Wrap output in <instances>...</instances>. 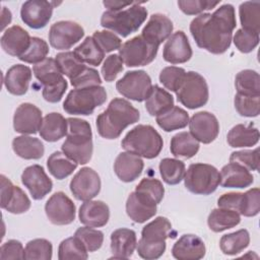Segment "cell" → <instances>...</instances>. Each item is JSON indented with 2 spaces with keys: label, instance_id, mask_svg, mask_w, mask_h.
I'll use <instances>...</instances> for the list:
<instances>
[{
  "label": "cell",
  "instance_id": "cell-30",
  "mask_svg": "<svg viewBox=\"0 0 260 260\" xmlns=\"http://www.w3.org/2000/svg\"><path fill=\"white\" fill-rule=\"evenodd\" d=\"M226 141L232 147H250L259 141V131L251 123L249 125L238 124L234 126L226 136Z\"/></svg>",
  "mask_w": 260,
  "mask_h": 260
},
{
  "label": "cell",
  "instance_id": "cell-11",
  "mask_svg": "<svg viewBox=\"0 0 260 260\" xmlns=\"http://www.w3.org/2000/svg\"><path fill=\"white\" fill-rule=\"evenodd\" d=\"M83 36L84 29L80 24L71 20H61L51 25L48 37L53 48L67 50L78 43Z\"/></svg>",
  "mask_w": 260,
  "mask_h": 260
},
{
  "label": "cell",
  "instance_id": "cell-34",
  "mask_svg": "<svg viewBox=\"0 0 260 260\" xmlns=\"http://www.w3.org/2000/svg\"><path fill=\"white\" fill-rule=\"evenodd\" d=\"M199 141L189 132H179L171 139L170 150L179 158H191L199 150Z\"/></svg>",
  "mask_w": 260,
  "mask_h": 260
},
{
  "label": "cell",
  "instance_id": "cell-54",
  "mask_svg": "<svg viewBox=\"0 0 260 260\" xmlns=\"http://www.w3.org/2000/svg\"><path fill=\"white\" fill-rule=\"evenodd\" d=\"M92 39L105 54L119 50L122 46L121 39L110 30H96L93 32Z\"/></svg>",
  "mask_w": 260,
  "mask_h": 260
},
{
  "label": "cell",
  "instance_id": "cell-40",
  "mask_svg": "<svg viewBox=\"0 0 260 260\" xmlns=\"http://www.w3.org/2000/svg\"><path fill=\"white\" fill-rule=\"evenodd\" d=\"M250 235L245 229L224 235L219 241V248L225 255H237L249 246Z\"/></svg>",
  "mask_w": 260,
  "mask_h": 260
},
{
  "label": "cell",
  "instance_id": "cell-5",
  "mask_svg": "<svg viewBox=\"0 0 260 260\" xmlns=\"http://www.w3.org/2000/svg\"><path fill=\"white\" fill-rule=\"evenodd\" d=\"M147 17V10L140 3L134 2L127 9L119 11H105L101 17V25L104 28L118 34L122 38L138 30Z\"/></svg>",
  "mask_w": 260,
  "mask_h": 260
},
{
  "label": "cell",
  "instance_id": "cell-36",
  "mask_svg": "<svg viewBox=\"0 0 260 260\" xmlns=\"http://www.w3.org/2000/svg\"><path fill=\"white\" fill-rule=\"evenodd\" d=\"M32 72L44 86L55 85L64 78L56 60L53 58H46L44 61L34 65Z\"/></svg>",
  "mask_w": 260,
  "mask_h": 260
},
{
  "label": "cell",
  "instance_id": "cell-25",
  "mask_svg": "<svg viewBox=\"0 0 260 260\" xmlns=\"http://www.w3.org/2000/svg\"><path fill=\"white\" fill-rule=\"evenodd\" d=\"M144 162L142 158L129 151L118 154L114 162V171L117 177L125 183L135 181L142 173Z\"/></svg>",
  "mask_w": 260,
  "mask_h": 260
},
{
  "label": "cell",
  "instance_id": "cell-44",
  "mask_svg": "<svg viewBox=\"0 0 260 260\" xmlns=\"http://www.w3.org/2000/svg\"><path fill=\"white\" fill-rule=\"evenodd\" d=\"M55 60L61 72L64 75H66L70 80L76 77L79 73H81L86 67V65H84V63H82L77 58L75 53L71 51H66L57 54Z\"/></svg>",
  "mask_w": 260,
  "mask_h": 260
},
{
  "label": "cell",
  "instance_id": "cell-21",
  "mask_svg": "<svg viewBox=\"0 0 260 260\" xmlns=\"http://www.w3.org/2000/svg\"><path fill=\"white\" fill-rule=\"evenodd\" d=\"M173 28V22L168 16L165 14L155 13L150 16L140 36L150 44L159 47L162 42L172 36Z\"/></svg>",
  "mask_w": 260,
  "mask_h": 260
},
{
  "label": "cell",
  "instance_id": "cell-18",
  "mask_svg": "<svg viewBox=\"0 0 260 260\" xmlns=\"http://www.w3.org/2000/svg\"><path fill=\"white\" fill-rule=\"evenodd\" d=\"M21 183L27 188L35 200L43 199L53 188L52 180L40 165H32L25 168L21 174Z\"/></svg>",
  "mask_w": 260,
  "mask_h": 260
},
{
  "label": "cell",
  "instance_id": "cell-64",
  "mask_svg": "<svg viewBox=\"0 0 260 260\" xmlns=\"http://www.w3.org/2000/svg\"><path fill=\"white\" fill-rule=\"evenodd\" d=\"M12 19V14L8 8L5 6L2 7L1 10V29L4 30V28L11 22Z\"/></svg>",
  "mask_w": 260,
  "mask_h": 260
},
{
  "label": "cell",
  "instance_id": "cell-41",
  "mask_svg": "<svg viewBox=\"0 0 260 260\" xmlns=\"http://www.w3.org/2000/svg\"><path fill=\"white\" fill-rule=\"evenodd\" d=\"M239 15L242 28L260 32V2L259 1H246L240 4Z\"/></svg>",
  "mask_w": 260,
  "mask_h": 260
},
{
  "label": "cell",
  "instance_id": "cell-61",
  "mask_svg": "<svg viewBox=\"0 0 260 260\" xmlns=\"http://www.w3.org/2000/svg\"><path fill=\"white\" fill-rule=\"evenodd\" d=\"M67 81L63 78L60 82L51 86H44L42 94L45 101L49 103H58L62 100L66 89H67Z\"/></svg>",
  "mask_w": 260,
  "mask_h": 260
},
{
  "label": "cell",
  "instance_id": "cell-9",
  "mask_svg": "<svg viewBox=\"0 0 260 260\" xmlns=\"http://www.w3.org/2000/svg\"><path fill=\"white\" fill-rule=\"evenodd\" d=\"M158 46L150 44L141 36L125 42L119 49V56L128 67L146 66L151 63L157 54Z\"/></svg>",
  "mask_w": 260,
  "mask_h": 260
},
{
  "label": "cell",
  "instance_id": "cell-46",
  "mask_svg": "<svg viewBox=\"0 0 260 260\" xmlns=\"http://www.w3.org/2000/svg\"><path fill=\"white\" fill-rule=\"evenodd\" d=\"M53 255L52 243L46 239L29 241L24 248V259L50 260Z\"/></svg>",
  "mask_w": 260,
  "mask_h": 260
},
{
  "label": "cell",
  "instance_id": "cell-52",
  "mask_svg": "<svg viewBox=\"0 0 260 260\" xmlns=\"http://www.w3.org/2000/svg\"><path fill=\"white\" fill-rule=\"evenodd\" d=\"M234 44L236 48L241 53H250L252 52L259 43V35L255 34L253 31L246 30L244 28H239L234 38H233Z\"/></svg>",
  "mask_w": 260,
  "mask_h": 260
},
{
  "label": "cell",
  "instance_id": "cell-48",
  "mask_svg": "<svg viewBox=\"0 0 260 260\" xmlns=\"http://www.w3.org/2000/svg\"><path fill=\"white\" fill-rule=\"evenodd\" d=\"M74 236L82 243L87 252H94L99 250L104 242L103 232L86 225L77 229Z\"/></svg>",
  "mask_w": 260,
  "mask_h": 260
},
{
  "label": "cell",
  "instance_id": "cell-50",
  "mask_svg": "<svg viewBox=\"0 0 260 260\" xmlns=\"http://www.w3.org/2000/svg\"><path fill=\"white\" fill-rule=\"evenodd\" d=\"M260 211V190L259 188H252L243 193L239 213L251 217L255 216Z\"/></svg>",
  "mask_w": 260,
  "mask_h": 260
},
{
  "label": "cell",
  "instance_id": "cell-17",
  "mask_svg": "<svg viewBox=\"0 0 260 260\" xmlns=\"http://www.w3.org/2000/svg\"><path fill=\"white\" fill-rule=\"evenodd\" d=\"M157 203L155 200L141 191H133L126 201L127 215L137 223H143L156 213Z\"/></svg>",
  "mask_w": 260,
  "mask_h": 260
},
{
  "label": "cell",
  "instance_id": "cell-29",
  "mask_svg": "<svg viewBox=\"0 0 260 260\" xmlns=\"http://www.w3.org/2000/svg\"><path fill=\"white\" fill-rule=\"evenodd\" d=\"M41 137L48 142H55L67 134V119L60 113H50L43 118L40 128Z\"/></svg>",
  "mask_w": 260,
  "mask_h": 260
},
{
  "label": "cell",
  "instance_id": "cell-10",
  "mask_svg": "<svg viewBox=\"0 0 260 260\" xmlns=\"http://www.w3.org/2000/svg\"><path fill=\"white\" fill-rule=\"evenodd\" d=\"M152 82L144 70L128 71L116 83V88L123 96L135 101H145L151 92Z\"/></svg>",
  "mask_w": 260,
  "mask_h": 260
},
{
  "label": "cell",
  "instance_id": "cell-20",
  "mask_svg": "<svg viewBox=\"0 0 260 260\" xmlns=\"http://www.w3.org/2000/svg\"><path fill=\"white\" fill-rule=\"evenodd\" d=\"M192 48L184 31L174 32L166 42L162 51L165 61L171 64H182L189 61L192 57Z\"/></svg>",
  "mask_w": 260,
  "mask_h": 260
},
{
  "label": "cell",
  "instance_id": "cell-32",
  "mask_svg": "<svg viewBox=\"0 0 260 260\" xmlns=\"http://www.w3.org/2000/svg\"><path fill=\"white\" fill-rule=\"evenodd\" d=\"M172 231V223L167 217L157 216L152 221L148 222L143 226L141 231L140 240L146 243L160 244L166 243V240L171 237L170 233Z\"/></svg>",
  "mask_w": 260,
  "mask_h": 260
},
{
  "label": "cell",
  "instance_id": "cell-16",
  "mask_svg": "<svg viewBox=\"0 0 260 260\" xmlns=\"http://www.w3.org/2000/svg\"><path fill=\"white\" fill-rule=\"evenodd\" d=\"M188 124L191 135L204 144L211 143L219 133V123L216 117L207 111L195 113Z\"/></svg>",
  "mask_w": 260,
  "mask_h": 260
},
{
  "label": "cell",
  "instance_id": "cell-58",
  "mask_svg": "<svg viewBox=\"0 0 260 260\" xmlns=\"http://www.w3.org/2000/svg\"><path fill=\"white\" fill-rule=\"evenodd\" d=\"M72 86L75 88H81V87H88V86H94V85H101L102 79L99 74V72L90 67H85L84 70L79 73L76 77L70 80Z\"/></svg>",
  "mask_w": 260,
  "mask_h": 260
},
{
  "label": "cell",
  "instance_id": "cell-49",
  "mask_svg": "<svg viewBox=\"0 0 260 260\" xmlns=\"http://www.w3.org/2000/svg\"><path fill=\"white\" fill-rule=\"evenodd\" d=\"M234 104L237 112L243 117H257L260 113V96H247L237 93Z\"/></svg>",
  "mask_w": 260,
  "mask_h": 260
},
{
  "label": "cell",
  "instance_id": "cell-37",
  "mask_svg": "<svg viewBox=\"0 0 260 260\" xmlns=\"http://www.w3.org/2000/svg\"><path fill=\"white\" fill-rule=\"evenodd\" d=\"M237 93L247 96H260V77L255 70L240 71L235 78Z\"/></svg>",
  "mask_w": 260,
  "mask_h": 260
},
{
  "label": "cell",
  "instance_id": "cell-38",
  "mask_svg": "<svg viewBox=\"0 0 260 260\" xmlns=\"http://www.w3.org/2000/svg\"><path fill=\"white\" fill-rule=\"evenodd\" d=\"M157 125L166 132L185 128L189 123L188 113L180 107L174 106L164 114L156 117Z\"/></svg>",
  "mask_w": 260,
  "mask_h": 260
},
{
  "label": "cell",
  "instance_id": "cell-2",
  "mask_svg": "<svg viewBox=\"0 0 260 260\" xmlns=\"http://www.w3.org/2000/svg\"><path fill=\"white\" fill-rule=\"evenodd\" d=\"M140 118L139 111L128 101L120 98L112 100L108 108L96 117L99 134L106 139H116L129 125Z\"/></svg>",
  "mask_w": 260,
  "mask_h": 260
},
{
  "label": "cell",
  "instance_id": "cell-51",
  "mask_svg": "<svg viewBox=\"0 0 260 260\" xmlns=\"http://www.w3.org/2000/svg\"><path fill=\"white\" fill-rule=\"evenodd\" d=\"M186 74L184 68L169 66L164 68L159 73V81L160 83L169 90L176 92L179 88L183 78Z\"/></svg>",
  "mask_w": 260,
  "mask_h": 260
},
{
  "label": "cell",
  "instance_id": "cell-3",
  "mask_svg": "<svg viewBox=\"0 0 260 260\" xmlns=\"http://www.w3.org/2000/svg\"><path fill=\"white\" fill-rule=\"evenodd\" d=\"M66 137L61 146L62 152L79 165L87 164L93 150L89 123L79 118H68Z\"/></svg>",
  "mask_w": 260,
  "mask_h": 260
},
{
  "label": "cell",
  "instance_id": "cell-6",
  "mask_svg": "<svg viewBox=\"0 0 260 260\" xmlns=\"http://www.w3.org/2000/svg\"><path fill=\"white\" fill-rule=\"evenodd\" d=\"M107 101L106 89L101 85L72 89L63 103V109L70 115H91L96 107Z\"/></svg>",
  "mask_w": 260,
  "mask_h": 260
},
{
  "label": "cell",
  "instance_id": "cell-23",
  "mask_svg": "<svg viewBox=\"0 0 260 260\" xmlns=\"http://www.w3.org/2000/svg\"><path fill=\"white\" fill-rule=\"evenodd\" d=\"M79 221L90 228H101L108 223L110 218L109 206L101 200L84 201L78 211Z\"/></svg>",
  "mask_w": 260,
  "mask_h": 260
},
{
  "label": "cell",
  "instance_id": "cell-27",
  "mask_svg": "<svg viewBox=\"0 0 260 260\" xmlns=\"http://www.w3.org/2000/svg\"><path fill=\"white\" fill-rule=\"evenodd\" d=\"M30 80L31 69L23 64H15L5 73L3 83L11 94L23 95L28 89Z\"/></svg>",
  "mask_w": 260,
  "mask_h": 260
},
{
  "label": "cell",
  "instance_id": "cell-60",
  "mask_svg": "<svg viewBox=\"0 0 260 260\" xmlns=\"http://www.w3.org/2000/svg\"><path fill=\"white\" fill-rule=\"evenodd\" d=\"M0 259H24V248L17 240H9L0 248Z\"/></svg>",
  "mask_w": 260,
  "mask_h": 260
},
{
  "label": "cell",
  "instance_id": "cell-59",
  "mask_svg": "<svg viewBox=\"0 0 260 260\" xmlns=\"http://www.w3.org/2000/svg\"><path fill=\"white\" fill-rule=\"evenodd\" d=\"M137 253L138 255L146 260H154L159 258L166 251V243L153 244L146 243L142 240H139L137 243Z\"/></svg>",
  "mask_w": 260,
  "mask_h": 260
},
{
  "label": "cell",
  "instance_id": "cell-35",
  "mask_svg": "<svg viewBox=\"0 0 260 260\" xmlns=\"http://www.w3.org/2000/svg\"><path fill=\"white\" fill-rule=\"evenodd\" d=\"M172 107H174L173 95L158 85H153L150 94L145 100V108L148 114L157 117Z\"/></svg>",
  "mask_w": 260,
  "mask_h": 260
},
{
  "label": "cell",
  "instance_id": "cell-33",
  "mask_svg": "<svg viewBox=\"0 0 260 260\" xmlns=\"http://www.w3.org/2000/svg\"><path fill=\"white\" fill-rule=\"evenodd\" d=\"M241 221L240 213L236 210L218 207L213 209L207 218L209 229L214 233H220L238 225Z\"/></svg>",
  "mask_w": 260,
  "mask_h": 260
},
{
  "label": "cell",
  "instance_id": "cell-53",
  "mask_svg": "<svg viewBox=\"0 0 260 260\" xmlns=\"http://www.w3.org/2000/svg\"><path fill=\"white\" fill-rule=\"evenodd\" d=\"M230 162H236L245 167L249 171H258L259 169V149L239 150L231 153Z\"/></svg>",
  "mask_w": 260,
  "mask_h": 260
},
{
  "label": "cell",
  "instance_id": "cell-7",
  "mask_svg": "<svg viewBox=\"0 0 260 260\" xmlns=\"http://www.w3.org/2000/svg\"><path fill=\"white\" fill-rule=\"evenodd\" d=\"M220 182L218 170L208 164H192L185 173V187L194 194L209 195L213 193Z\"/></svg>",
  "mask_w": 260,
  "mask_h": 260
},
{
  "label": "cell",
  "instance_id": "cell-26",
  "mask_svg": "<svg viewBox=\"0 0 260 260\" xmlns=\"http://www.w3.org/2000/svg\"><path fill=\"white\" fill-rule=\"evenodd\" d=\"M137 247L136 233L130 229L122 228L114 231L111 235L112 258L127 259L133 255Z\"/></svg>",
  "mask_w": 260,
  "mask_h": 260
},
{
  "label": "cell",
  "instance_id": "cell-47",
  "mask_svg": "<svg viewBox=\"0 0 260 260\" xmlns=\"http://www.w3.org/2000/svg\"><path fill=\"white\" fill-rule=\"evenodd\" d=\"M49 54V46L46 41L41 38L32 37L27 50L18 58L20 61L29 64H38L44 61Z\"/></svg>",
  "mask_w": 260,
  "mask_h": 260
},
{
  "label": "cell",
  "instance_id": "cell-39",
  "mask_svg": "<svg viewBox=\"0 0 260 260\" xmlns=\"http://www.w3.org/2000/svg\"><path fill=\"white\" fill-rule=\"evenodd\" d=\"M77 162L61 151L53 152L47 159V167L50 174L58 180H62L70 176L77 168Z\"/></svg>",
  "mask_w": 260,
  "mask_h": 260
},
{
  "label": "cell",
  "instance_id": "cell-55",
  "mask_svg": "<svg viewBox=\"0 0 260 260\" xmlns=\"http://www.w3.org/2000/svg\"><path fill=\"white\" fill-rule=\"evenodd\" d=\"M220 1H209V0H180L178 6L182 12L187 15L201 14L205 10H210L218 5Z\"/></svg>",
  "mask_w": 260,
  "mask_h": 260
},
{
  "label": "cell",
  "instance_id": "cell-12",
  "mask_svg": "<svg viewBox=\"0 0 260 260\" xmlns=\"http://www.w3.org/2000/svg\"><path fill=\"white\" fill-rule=\"evenodd\" d=\"M75 204L63 192L54 193L45 204L48 219L56 225L70 224L75 219Z\"/></svg>",
  "mask_w": 260,
  "mask_h": 260
},
{
  "label": "cell",
  "instance_id": "cell-24",
  "mask_svg": "<svg viewBox=\"0 0 260 260\" xmlns=\"http://www.w3.org/2000/svg\"><path fill=\"white\" fill-rule=\"evenodd\" d=\"M29 34L19 25H12L4 30L0 43L5 53L19 58L30 45Z\"/></svg>",
  "mask_w": 260,
  "mask_h": 260
},
{
  "label": "cell",
  "instance_id": "cell-15",
  "mask_svg": "<svg viewBox=\"0 0 260 260\" xmlns=\"http://www.w3.org/2000/svg\"><path fill=\"white\" fill-rule=\"evenodd\" d=\"M55 2L43 0H29L21 5L20 17L21 20L34 29L45 27L50 21Z\"/></svg>",
  "mask_w": 260,
  "mask_h": 260
},
{
  "label": "cell",
  "instance_id": "cell-42",
  "mask_svg": "<svg viewBox=\"0 0 260 260\" xmlns=\"http://www.w3.org/2000/svg\"><path fill=\"white\" fill-rule=\"evenodd\" d=\"M73 52L82 63L92 66L100 65L105 57V53L98 46L92 37H86L84 41L74 49Z\"/></svg>",
  "mask_w": 260,
  "mask_h": 260
},
{
  "label": "cell",
  "instance_id": "cell-43",
  "mask_svg": "<svg viewBox=\"0 0 260 260\" xmlns=\"http://www.w3.org/2000/svg\"><path fill=\"white\" fill-rule=\"evenodd\" d=\"M158 168L162 181L169 185H177L185 177V164L180 159L170 157L162 158Z\"/></svg>",
  "mask_w": 260,
  "mask_h": 260
},
{
  "label": "cell",
  "instance_id": "cell-19",
  "mask_svg": "<svg viewBox=\"0 0 260 260\" xmlns=\"http://www.w3.org/2000/svg\"><path fill=\"white\" fill-rule=\"evenodd\" d=\"M43 122L42 111L30 103H23L17 107L13 116V128L16 132L26 135L40 130Z\"/></svg>",
  "mask_w": 260,
  "mask_h": 260
},
{
  "label": "cell",
  "instance_id": "cell-56",
  "mask_svg": "<svg viewBox=\"0 0 260 260\" xmlns=\"http://www.w3.org/2000/svg\"><path fill=\"white\" fill-rule=\"evenodd\" d=\"M135 190L146 193L147 195L152 197L157 204L160 203L165 194V188L162 183L157 179H151V178L142 179L139 182V184L136 186Z\"/></svg>",
  "mask_w": 260,
  "mask_h": 260
},
{
  "label": "cell",
  "instance_id": "cell-22",
  "mask_svg": "<svg viewBox=\"0 0 260 260\" xmlns=\"http://www.w3.org/2000/svg\"><path fill=\"white\" fill-rule=\"evenodd\" d=\"M203 240L192 234L183 235L173 246L172 255L178 260H199L205 256Z\"/></svg>",
  "mask_w": 260,
  "mask_h": 260
},
{
  "label": "cell",
  "instance_id": "cell-45",
  "mask_svg": "<svg viewBox=\"0 0 260 260\" xmlns=\"http://www.w3.org/2000/svg\"><path fill=\"white\" fill-rule=\"evenodd\" d=\"M82 243L75 237H70L63 240L58 248V259H87L88 254Z\"/></svg>",
  "mask_w": 260,
  "mask_h": 260
},
{
  "label": "cell",
  "instance_id": "cell-62",
  "mask_svg": "<svg viewBox=\"0 0 260 260\" xmlns=\"http://www.w3.org/2000/svg\"><path fill=\"white\" fill-rule=\"evenodd\" d=\"M242 196H243V193H240V192L225 193L217 199V205L218 207L233 209L238 212L241 205Z\"/></svg>",
  "mask_w": 260,
  "mask_h": 260
},
{
  "label": "cell",
  "instance_id": "cell-14",
  "mask_svg": "<svg viewBox=\"0 0 260 260\" xmlns=\"http://www.w3.org/2000/svg\"><path fill=\"white\" fill-rule=\"evenodd\" d=\"M1 180V208L13 214L26 212L30 208V200L27 195L18 186L4 175L0 176Z\"/></svg>",
  "mask_w": 260,
  "mask_h": 260
},
{
  "label": "cell",
  "instance_id": "cell-31",
  "mask_svg": "<svg viewBox=\"0 0 260 260\" xmlns=\"http://www.w3.org/2000/svg\"><path fill=\"white\" fill-rule=\"evenodd\" d=\"M13 151L24 159H39L44 155L45 147L43 142L28 135L17 136L12 140Z\"/></svg>",
  "mask_w": 260,
  "mask_h": 260
},
{
  "label": "cell",
  "instance_id": "cell-13",
  "mask_svg": "<svg viewBox=\"0 0 260 260\" xmlns=\"http://www.w3.org/2000/svg\"><path fill=\"white\" fill-rule=\"evenodd\" d=\"M69 187L77 200H91L101 191V179L93 169L84 167L74 175Z\"/></svg>",
  "mask_w": 260,
  "mask_h": 260
},
{
  "label": "cell",
  "instance_id": "cell-57",
  "mask_svg": "<svg viewBox=\"0 0 260 260\" xmlns=\"http://www.w3.org/2000/svg\"><path fill=\"white\" fill-rule=\"evenodd\" d=\"M123 61L119 54H113L106 58L102 65V75L108 82L116 79L118 74L123 70Z\"/></svg>",
  "mask_w": 260,
  "mask_h": 260
},
{
  "label": "cell",
  "instance_id": "cell-1",
  "mask_svg": "<svg viewBox=\"0 0 260 260\" xmlns=\"http://www.w3.org/2000/svg\"><path fill=\"white\" fill-rule=\"evenodd\" d=\"M237 25L235 8L223 4L213 13H201L190 23V32L201 49L219 55L226 52Z\"/></svg>",
  "mask_w": 260,
  "mask_h": 260
},
{
  "label": "cell",
  "instance_id": "cell-4",
  "mask_svg": "<svg viewBox=\"0 0 260 260\" xmlns=\"http://www.w3.org/2000/svg\"><path fill=\"white\" fill-rule=\"evenodd\" d=\"M121 145L126 151L151 159L160 153L164 141L152 126L137 125L125 135Z\"/></svg>",
  "mask_w": 260,
  "mask_h": 260
},
{
  "label": "cell",
  "instance_id": "cell-28",
  "mask_svg": "<svg viewBox=\"0 0 260 260\" xmlns=\"http://www.w3.org/2000/svg\"><path fill=\"white\" fill-rule=\"evenodd\" d=\"M219 184L223 188H247L254 182V177L245 167L230 162L220 170Z\"/></svg>",
  "mask_w": 260,
  "mask_h": 260
},
{
  "label": "cell",
  "instance_id": "cell-8",
  "mask_svg": "<svg viewBox=\"0 0 260 260\" xmlns=\"http://www.w3.org/2000/svg\"><path fill=\"white\" fill-rule=\"evenodd\" d=\"M178 101L188 109L194 110L204 106L209 98L205 78L195 71L186 72L183 81L176 91Z\"/></svg>",
  "mask_w": 260,
  "mask_h": 260
},
{
  "label": "cell",
  "instance_id": "cell-63",
  "mask_svg": "<svg viewBox=\"0 0 260 260\" xmlns=\"http://www.w3.org/2000/svg\"><path fill=\"white\" fill-rule=\"evenodd\" d=\"M134 2H122V1H104L103 4L109 11H119L127 6L133 5Z\"/></svg>",
  "mask_w": 260,
  "mask_h": 260
}]
</instances>
